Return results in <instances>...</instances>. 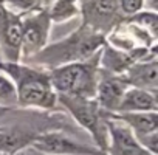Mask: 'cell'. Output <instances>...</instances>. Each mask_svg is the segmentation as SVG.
I'll return each mask as SVG.
<instances>
[{"label": "cell", "instance_id": "cell-17", "mask_svg": "<svg viewBox=\"0 0 158 155\" xmlns=\"http://www.w3.org/2000/svg\"><path fill=\"white\" fill-rule=\"evenodd\" d=\"M129 22L135 23L136 27H139L141 30L147 31L153 39H156V30H158V16L155 11H146V13H136L133 16H130Z\"/></svg>", "mask_w": 158, "mask_h": 155}, {"label": "cell", "instance_id": "cell-21", "mask_svg": "<svg viewBox=\"0 0 158 155\" xmlns=\"http://www.w3.org/2000/svg\"><path fill=\"white\" fill-rule=\"evenodd\" d=\"M8 14H10L8 6L3 3V0H0V31H2V28H3L6 19H8Z\"/></svg>", "mask_w": 158, "mask_h": 155}, {"label": "cell", "instance_id": "cell-12", "mask_svg": "<svg viewBox=\"0 0 158 155\" xmlns=\"http://www.w3.org/2000/svg\"><path fill=\"white\" fill-rule=\"evenodd\" d=\"M109 116L124 124L135 136H143L152 132H158L156 112H124V113H112Z\"/></svg>", "mask_w": 158, "mask_h": 155}, {"label": "cell", "instance_id": "cell-11", "mask_svg": "<svg viewBox=\"0 0 158 155\" xmlns=\"http://www.w3.org/2000/svg\"><path fill=\"white\" fill-rule=\"evenodd\" d=\"M129 87H138L150 92H156L158 89V61L156 56L152 54L146 59L133 62L126 73L123 74Z\"/></svg>", "mask_w": 158, "mask_h": 155}, {"label": "cell", "instance_id": "cell-8", "mask_svg": "<svg viewBox=\"0 0 158 155\" xmlns=\"http://www.w3.org/2000/svg\"><path fill=\"white\" fill-rule=\"evenodd\" d=\"M127 89L129 84L123 74H112L99 68V79L96 86L95 99L107 115H112L118 110V106Z\"/></svg>", "mask_w": 158, "mask_h": 155}, {"label": "cell", "instance_id": "cell-1", "mask_svg": "<svg viewBox=\"0 0 158 155\" xmlns=\"http://www.w3.org/2000/svg\"><path fill=\"white\" fill-rule=\"evenodd\" d=\"M104 44H106L104 34L82 23L70 36L51 45H45L39 53H36L25 62L34 64L36 67H47L48 70H51L59 65L90 59L102 48Z\"/></svg>", "mask_w": 158, "mask_h": 155}, {"label": "cell", "instance_id": "cell-6", "mask_svg": "<svg viewBox=\"0 0 158 155\" xmlns=\"http://www.w3.org/2000/svg\"><path fill=\"white\" fill-rule=\"evenodd\" d=\"M51 19L47 8L27 13L22 17V50L20 59L27 61L48 45Z\"/></svg>", "mask_w": 158, "mask_h": 155}, {"label": "cell", "instance_id": "cell-20", "mask_svg": "<svg viewBox=\"0 0 158 155\" xmlns=\"http://www.w3.org/2000/svg\"><path fill=\"white\" fill-rule=\"evenodd\" d=\"M139 144L147 150L150 152L152 155H158V132H152V133H147V135H143V136H135Z\"/></svg>", "mask_w": 158, "mask_h": 155}, {"label": "cell", "instance_id": "cell-4", "mask_svg": "<svg viewBox=\"0 0 158 155\" xmlns=\"http://www.w3.org/2000/svg\"><path fill=\"white\" fill-rule=\"evenodd\" d=\"M57 104L65 107L74 121L84 127L93 138L95 146L106 153L107 149V113L98 106L95 98L57 95Z\"/></svg>", "mask_w": 158, "mask_h": 155}, {"label": "cell", "instance_id": "cell-22", "mask_svg": "<svg viewBox=\"0 0 158 155\" xmlns=\"http://www.w3.org/2000/svg\"><path fill=\"white\" fill-rule=\"evenodd\" d=\"M11 155H28L27 152H25V149L23 150H20V152H16V153H11Z\"/></svg>", "mask_w": 158, "mask_h": 155}, {"label": "cell", "instance_id": "cell-5", "mask_svg": "<svg viewBox=\"0 0 158 155\" xmlns=\"http://www.w3.org/2000/svg\"><path fill=\"white\" fill-rule=\"evenodd\" d=\"M30 147L42 155H106L96 146L85 144L60 130L37 133Z\"/></svg>", "mask_w": 158, "mask_h": 155}, {"label": "cell", "instance_id": "cell-19", "mask_svg": "<svg viewBox=\"0 0 158 155\" xmlns=\"http://www.w3.org/2000/svg\"><path fill=\"white\" fill-rule=\"evenodd\" d=\"M118 8L123 16H133L144 8V0H118Z\"/></svg>", "mask_w": 158, "mask_h": 155}, {"label": "cell", "instance_id": "cell-14", "mask_svg": "<svg viewBox=\"0 0 158 155\" xmlns=\"http://www.w3.org/2000/svg\"><path fill=\"white\" fill-rule=\"evenodd\" d=\"M36 135L37 133L23 129H11L6 132H0V152L5 155L20 152L31 146Z\"/></svg>", "mask_w": 158, "mask_h": 155}, {"label": "cell", "instance_id": "cell-24", "mask_svg": "<svg viewBox=\"0 0 158 155\" xmlns=\"http://www.w3.org/2000/svg\"><path fill=\"white\" fill-rule=\"evenodd\" d=\"M0 62H2V59H0Z\"/></svg>", "mask_w": 158, "mask_h": 155}, {"label": "cell", "instance_id": "cell-3", "mask_svg": "<svg viewBox=\"0 0 158 155\" xmlns=\"http://www.w3.org/2000/svg\"><path fill=\"white\" fill-rule=\"evenodd\" d=\"M99 51L90 59L48 70L50 82L56 95L95 98L99 79Z\"/></svg>", "mask_w": 158, "mask_h": 155}, {"label": "cell", "instance_id": "cell-16", "mask_svg": "<svg viewBox=\"0 0 158 155\" xmlns=\"http://www.w3.org/2000/svg\"><path fill=\"white\" fill-rule=\"evenodd\" d=\"M17 106V93L16 86L3 71H0V107L10 109Z\"/></svg>", "mask_w": 158, "mask_h": 155}, {"label": "cell", "instance_id": "cell-7", "mask_svg": "<svg viewBox=\"0 0 158 155\" xmlns=\"http://www.w3.org/2000/svg\"><path fill=\"white\" fill-rule=\"evenodd\" d=\"M84 25L106 36L116 23H119L121 13L118 0H82L81 10Z\"/></svg>", "mask_w": 158, "mask_h": 155}, {"label": "cell", "instance_id": "cell-26", "mask_svg": "<svg viewBox=\"0 0 158 155\" xmlns=\"http://www.w3.org/2000/svg\"><path fill=\"white\" fill-rule=\"evenodd\" d=\"M0 109H2V107H0Z\"/></svg>", "mask_w": 158, "mask_h": 155}, {"label": "cell", "instance_id": "cell-25", "mask_svg": "<svg viewBox=\"0 0 158 155\" xmlns=\"http://www.w3.org/2000/svg\"><path fill=\"white\" fill-rule=\"evenodd\" d=\"M0 110H3V109H0Z\"/></svg>", "mask_w": 158, "mask_h": 155}, {"label": "cell", "instance_id": "cell-15", "mask_svg": "<svg viewBox=\"0 0 158 155\" xmlns=\"http://www.w3.org/2000/svg\"><path fill=\"white\" fill-rule=\"evenodd\" d=\"M48 10L51 22H67L79 14L77 0H54Z\"/></svg>", "mask_w": 158, "mask_h": 155}, {"label": "cell", "instance_id": "cell-2", "mask_svg": "<svg viewBox=\"0 0 158 155\" xmlns=\"http://www.w3.org/2000/svg\"><path fill=\"white\" fill-rule=\"evenodd\" d=\"M3 71L16 86L17 106L51 110L57 106V95L47 70L20 62H0Z\"/></svg>", "mask_w": 158, "mask_h": 155}, {"label": "cell", "instance_id": "cell-23", "mask_svg": "<svg viewBox=\"0 0 158 155\" xmlns=\"http://www.w3.org/2000/svg\"><path fill=\"white\" fill-rule=\"evenodd\" d=\"M0 155H5V153H2V152H0Z\"/></svg>", "mask_w": 158, "mask_h": 155}, {"label": "cell", "instance_id": "cell-9", "mask_svg": "<svg viewBox=\"0 0 158 155\" xmlns=\"http://www.w3.org/2000/svg\"><path fill=\"white\" fill-rule=\"evenodd\" d=\"M107 149L106 155H152L147 152L139 141L135 138V135L119 121L112 119L107 115Z\"/></svg>", "mask_w": 158, "mask_h": 155}, {"label": "cell", "instance_id": "cell-13", "mask_svg": "<svg viewBox=\"0 0 158 155\" xmlns=\"http://www.w3.org/2000/svg\"><path fill=\"white\" fill-rule=\"evenodd\" d=\"M158 101H156V92L138 89V87H129L126 93L123 95V99L118 106V110L115 113H124V112H156Z\"/></svg>", "mask_w": 158, "mask_h": 155}, {"label": "cell", "instance_id": "cell-10", "mask_svg": "<svg viewBox=\"0 0 158 155\" xmlns=\"http://www.w3.org/2000/svg\"><path fill=\"white\" fill-rule=\"evenodd\" d=\"M22 50V16L10 10L8 19L0 31V59L2 62H20Z\"/></svg>", "mask_w": 158, "mask_h": 155}, {"label": "cell", "instance_id": "cell-18", "mask_svg": "<svg viewBox=\"0 0 158 155\" xmlns=\"http://www.w3.org/2000/svg\"><path fill=\"white\" fill-rule=\"evenodd\" d=\"M48 2V0H3L5 5H10V8L16 10L19 14H27L36 10H42L44 3Z\"/></svg>", "mask_w": 158, "mask_h": 155}]
</instances>
